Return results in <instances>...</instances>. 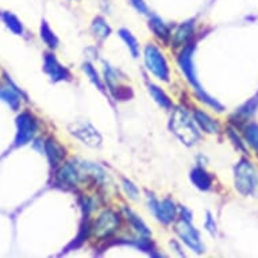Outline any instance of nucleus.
I'll return each mask as SVG.
<instances>
[{"label":"nucleus","instance_id":"1","mask_svg":"<svg viewBox=\"0 0 258 258\" xmlns=\"http://www.w3.org/2000/svg\"><path fill=\"white\" fill-rule=\"evenodd\" d=\"M235 188L242 195H258V173L251 162L241 160L235 166Z\"/></svg>","mask_w":258,"mask_h":258},{"label":"nucleus","instance_id":"2","mask_svg":"<svg viewBox=\"0 0 258 258\" xmlns=\"http://www.w3.org/2000/svg\"><path fill=\"white\" fill-rule=\"evenodd\" d=\"M170 128L186 145L195 144L199 140V133L196 130L194 120L184 110H176L170 119Z\"/></svg>","mask_w":258,"mask_h":258},{"label":"nucleus","instance_id":"3","mask_svg":"<svg viewBox=\"0 0 258 258\" xmlns=\"http://www.w3.org/2000/svg\"><path fill=\"white\" fill-rule=\"evenodd\" d=\"M192 50H194V47L188 46L185 47L182 53L180 54V58H178V62H180V67H181L182 72L185 73L186 79L189 80V83L194 85V88L196 89V92L199 93L200 98L203 102H206L208 106L214 107L218 111H223V106H220L219 103L216 102L215 99H212L211 96H208L207 93L204 92L202 87L199 85L198 80H196V75L195 71H194V63H192Z\"/></svg>","mask_w":258,"mask_h":258},{"label":"nucleus","instance_id":"4","mask_svg":"<svg viewBox=\"0 0 258 258\" xmlns=\"http://www.w3.org/2000/svg\"><path fill=\"white\" fill-rule=\"evenodd\" d=\"M145 61L148 68L156 75L158 79L164 81L169 80V68L164 55L154 45H148L145 49Z\"/></svg>","mask_w":258,"mask_h":258},{"label":"nucleus","instance_id":"5","mask_svg":"<svg viewBox=\"0 0 258 258\" xmlns=\"http://www.w3.org/2000/svg\"><path fill=\"white\" fill-rule=\"evenodd\" d=\"M177 233L178 235L182 238V241L185 242L186 245L192 247V249L198 251V253H202L204 250V246L200 241V237L198 231H196L192 226L189 224V222L185 219H182L177 226Z\"/></svg>","mask_w":258,"mask_h":258},{"label":"nucleus","instance_id":"6","mask_svg":"<svg viewBox=\"0 0 258 258\" xmlns=\"http://www.w3.org/2000/svg\"><path fill=\"white\" fill-rule=\"evenodd\" d=\"M72 133L75 137H77L79 140L83 141L84 144L89 145V146H99L102 144V137L95 128L88 123H75Z\"/></svg>","mask_w":258,"mask_h":258},{"label":"nucleus","instance_id":"7","mask_svg":"<svg viewBox=\"0 0 258 258\" xmlns=\"http://www.w3.org/2000/svg\"><path fill=\"white\" fill-rule=\"evenodd\" d=\"M119 216L112 211H106L104 214L99 216L98 222L95 223V233L99 237H106L110 235L118 229Z\"/></svg>","mask_w":258,"mask_h":258},{"label":"nucleus","instance_id":"8","mask_svg":"<svg viewBox=\"0 0 258 258\" xmlns=\"http://www.w3.org/2000/svg\"><path fill=\"white\" fill-rule=\"evenodd\" d=\"M150 208L153 212L156 214V216L162 222V223H170L174 219L176 215V207L170 200H164V202H157L154 198H152V203H150Z\"/></svg>","mask_w":258,"mask_h":258},{"label":"nucleus","instance_id":"9","mask_svg":"<svg viewBox=\"0 0 258 258\" xmlns=\"http://www.w3.org/2000/svg\"><path fill=\"white\" fill-rule=\"evenodd\" d=\"M195 119L204 132L211 133V134H215V133L220 132L219 123L216 122V120H214L212 118H210V116H208L206 112H203V111H195Z\"/></svg>","mask_w":258,"mask_h":258},{"label":"nucleus","instance_id":"10","mask_svg":"<svg viewBox=\"0 0 258 258\" xmlns=\"http://www.w3.org/2000/svg\"><path fill=\"white\" fill-rule=\"evenodd\" d=\"M190 180H192V182H194L199 189L207 190L211 188L212 177L206 172V170L202 169V168H196V169L192 170V173H190Z\"/></svg>","mask_w":258,"mask_h":258},{"label":"nucleus","instance_id":"11","mask_svg":"<svg viewBox=\"0 0 258 258\" xmlns=\"http://www.w3.org/2000/svg\"><path fill=\"white\" fill-rule=\"evenodd\" d=\"M149 27L153 30V33L160 37L162 41H168L170 37V31L168 29V26H165V23L158 19V18H153L150 23H149Z\"/></svg>","mask_w":258,"mask_h":258},{"label":"nucleus","instance_id":"12","mask_svg":"<svg viewBox=\"0 0 258 258\" xmlns=\"http://www.w3.org/2000/svg\"><path fill=\"white\" fill-rule=\"evenodd\" d=\"M192 33H194V26L192 23H185L177 30V33L174 34V45L180 46V45H185L190 38H192Z\"/></svg>","mask_w":258,"mask_h":258},{"label":"nucleus","instance_id":"13","mask_svg":"<svg viewBox=\"0 0 258 258\" xmlns=\"http://www.w3.org/2000/svg\"><path fill=\"white\" fill-rule=\"evenodd\" d=\"M243 136H245L246 142L251 146V148L258 152V124L257 123H249L247 126L243 128Z\"/></svg>","mask_w":258,"mask_h":258},{"label":"nucleus","instance_id":"14","mask_svg":"<svg viewBox=\"0 0 258 258\" xmlns=\"http://www.w3.org/2000/svg\"><path fill=\"white\" fill-rule=\"evenodd\" d=\"M149 85V91L153 95V98L156 99V102L160 104L161 107H164V108H170L172 107V102H170V99L166 96L164 91H161V88L156 87L154 84H148Z\"/></svg>","mask_w":258,"mask_h":258},{"label":"nucleus","instance_id":"15","mask_svg":"<svg viewBox=\"0 0 258 258\" xmlns=\"http://www.w3.org/2000/svg\"><path fill=\"white\" fill-rule=\"evenodd\" d=\"M119 34H120V37H122L123 39H124V42L127 43V46H128V49L132 50L133 55L134 57H137L138 55V42H137V39L133 37V34L128 31V30H124L122 29L120 31H119Z\"/></svg>","mask_w":258,"mask_h":258},{"label":"nucleus","instance_id":"16","mask_svg":"<svg viewBox=\"0 0 258 258\" xmlns=\"http://www.w3.org/2000/svg\"><path fill=\"white\" fill-rule=\"evenodd\" d=\"M93 30H95L96 35L102 37V38L107 37V35L111 33V29L108 27V25H107L106 22H104V19H102V18L95 19V22H93Z\"/></svg>","mask_w":258,"mask_h":258},{"label":"nucleus","instance_id":"17","mask_svg":"<svg viewBox=\"0 0 258 258\" xmlns=\"http://www.w3.org/2000/svg\"><path fill=\"white\" fill-rule=\"evenodd\" d=\"M84 71L87 73H88V76H91V80L95 83V84L98 85V88L100 89V91H103V84L100 83V80H99V77H98V73H96V71L89 65V63H87V65H84Z\"/></svg>","mask_w":258,"mask_h":258},{"label":"nucleus","instance_id":"18","mask_svg":"<svg viewBox=\"0 0 258 258\" xmlns=\"http://www.w3.org/2000/svg\"><path fill=\"white\" fill-rule=\"evenodd\" d=\"M128 218H130V220H132L133 224L136 226L138 231H141V233H144V234H149V230L146 229V226L141 222V219L138 218V216H136L133 212L128 211Z\"/></svg>","mask_w":258,"mask_h":258},{"label":"nucleus","instance_id":"19","mask_svg":"<svg viewBox=\"0 0 258 258\" xmlns=\"http://www.w3.org/2000/svg\"><path fill=\"white\" fill-rule=\"evenodd\" d=\"M124 188H126L127 194L132 196L133 199H134V198H137V195H138V189H137L136 186L133 185L132 182L127 181V180H124Z\"/></svg>","mask_w":258,"mask_h":258}]
</instances>
